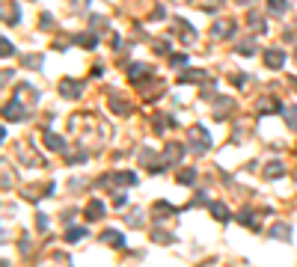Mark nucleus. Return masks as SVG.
Listing matches in <instances>:
<instances>
[{"label":"nucleus","mask_w":297,"mask_h":267,"mask_svg":"<svg viewBox=\"0 0 297 267\" xmlns=\"http://www.w3.org/2000/svg\"><path fill=\"white\" fill-rule=\"evenodd\" d=\"M175 33L184 39V45H193V42H196V30H193L184 18H178V21H175Z\"/></svg>","instance_id":"nucleus-5"},{"label":"nucleus","mask_w":297,"mask_h":267,"mask_svg":"<svg viewBox=\"0 0 297 267\" xmlns=\"http://www.w3.org/2000/svg\"><path fill=\"white\" fill-rule=\"evenodd\" d=\"M181 155H184V146L181 143H175V140H169L164 149V158H161V164L164 167H169V164H178L181 161Z\"/></svg>","instance_id":"nucleus-1"},{"label":"nucleus","mask_w":297,"mask_h":267,"mask_svg":"<svg viewBox=\"0 0 297 267\" xmlns=\"http://www.w3.org/2000/svg\"><path fill=\"white\" fill-rule=\"evenodd\" d=\"M152 240H158V243H172L169 232H155V234H152Z\"/></svg>","instance_id":"nucleus-28"},{"label":"nucleus","mask_w":297,"mask_h":267,"mask_svg":"<svg viewBox=\"0 0 297 267\" xmlns=\"http://www.w3.org/2000/svg\"><path fill=\"white\" fill-rule=\"evenodd\" d=\"M178 181H181V184H193V181H196V169H181V172H178Z\"/></svg>","instance_id":"nucleus-19"},{"label":"nucleus","mask_w":297,"mask_h":267,"mask_svg":"<svg viewBox=\"0 0 297 267\" xmlns=\"http://www.w3.org/2000/svg\"><path fill=\"white\" fill-rule=\"evenodd\" d=\"M169 63H172L175 68H178V66H187V57H184V54H172V57H169Z\"/></svg>","instance_id":"nucleus-27"},{"label":"nucleus","mask_w":297,"mask_h":267,"mask_svg":"<svg viewBox=\"0 0 297 267\" xmlns=\"http://www.w3.org/2000/svg\"><path fill=\"white\" fill-rule=\"evenodd\" d=\"M250 24H253V27H256L259 33H264V21L259 18V15H250Z\"/></svg>","instance_id":"nucleus-30"},{"label":"nucleus","mask_w":297,"mask_h":267,"mask_svg":"<svg viewBox=\"0 0 297 267\" xmlns=\"http://www.w3.org/2000/svg\"><path fill=\"white\" fill-rule=\"evenodd\" d=\"M77 42H80V48H95V36H92V33L77 36Z\"/></svg>","instance_id":"nucleus-23"},{"label":"nucleus","mask_w":297,"mask_h":267,"mask_svg":"<svg viewBox=\"0 0 297 267\" xmlns=\"http://www.w3.org/2000/svg\"><path fill=\"white\" fill-rule=\"evenodd\" d=\"M155 51H158V54H169V42H166V39H158V42H155Z\"/></svg>","instance_id":"nucleus-29"},{"label":"nucleus","mask_w":297,"mask_h":267,"mask_svg":"<svg viewBox=\"0 0 297 267\" xmlns=\"http://www.w3.org/2000/svg\"><path fill=\"white\" fill-rule=\"evenodd\" d=\"M45 146L48 149H54V152H66V143H63V137H57V134H45Z\"/></svg>","instance_id":"nucleus-12"},{"label":"nucleus","mask_w":297,"mask_h":267,"mask_svg":"<svg viewBox=\"0 0 297 267\" xmlns=\"http://www.w3.org/2000/svg\"><path fill=\"white\" fill-rule=\"evenodd\" d=\"M0 45H3V57H9V54H15V48H12V42H9V39H3Z\"/></svg>","instance_id":"nucleus-31"},{"label":"nucleus","mask_w":297,"mask_h":267,"mask_svg":"<svg viewBox=\"0 0 297 267\" xmlns=\"http://www.w3.org/2000/svg\"><path fill=\"white\" fill-rule=\"evenodd\" d=\"M128 77H131V83H143L152 77V68L143 66V63H134V66H128Z\"/></svg>","instance_id":"nucleus-4"},{"label":"nucleus","mask_w":297,"mask_h":267,"mask_svg":"<svg viewBox=\"0 0 297 267\" xmlns=\"http://www.w3.org/2000/svg\"><path fill=\"white\" fill-rule=\"evenodd\" d=\"M190 137H193V149H196V152H205V149H208V146H211V143H208V131H202V128H190Z\"/></svg>","instance_id":"nucleus-7"},{"label":"nucleus","mask_w":297,"mask_h":267,"mask_svg":"<svg viewBox=\"0 0 297 267\" xmlns=\"http://www.w3.org/2000/svg\"><path fill=\"white\" fill-rule=\"evenodd\" d=\"M152 211H155V217H158V220H164V217H169V214H172V205H169V202H158Z\"/></svg>","instance_id":"nucleus-14"},{"label":"nucleus","mask_w":297,"mask_h":267,"mask_svg":"<svg viewBox=\"0 0 297 267\" xmlns=\"http://www.w3.org/2000/svg\"><path fill=\"white\" fill-rule=\"evenodd\" d=\"M113 181H119V184L131 187V184H137V175H134V172H119V175H113Z\"/></svg>","instance_id":"nucleus-15"},{"label":"nucleus","mask_w":297,"mask_h":267,"mask_svg":"<svg viewBox=\"0 0 297 267\" xmlns=\"http://www.w3.org/2000/svg\"><path fill=\"white\" fill-rule=\"evenodd\" d=\"M107 104H110V110H113L116 116H131V101H125L119 92H110V95H107Z\"/></svg>","instance_id":"nucleus-2"},{"label":"nucleus","mask_w":297,"mask_h":267,"mask_svg":"<svg viewBox=\"0 0 297 267\" xmlns=\"http://www.w3.org/2000/svg\"><path fill=\"white\" fill-rule=\"evenodd\" d=\"M294 60H297V51H294Z\"/></svg>","instance_id":"nucleus-33"},{"label":"nucleus","mask_w":297,"mask_h":267,"mask_svg":"<svg viewBox=\"0 0 297 267\" xmlns=\"http://www.w3.org/2000/svg\"><path fill=\"white\" fill-rule=\"evenodd\" d=\"M238 54H241V57H253V54H256V45H253V42H244V45H238Z\"/></svg>","instance_id":"nucleus-22"},{"label":"nucleus","mask_w":297,"mask_h":267,"mask_svg":"<svg viewBox=\"0 0 297 267\" xmlns=\"http://www.w3.org/2000/svg\"><path fill=\"white\" fill-rule=\"evenodd\" d=\"M101 240H104V243H110V246H116V249H122V246H125V237H122V232H116V229H107V232L101 234Z\"/></svg>","instance_id":"nucleus-9"},{"label":"nucleus","mask_w":297,"mask_h":267,"mask_svg":"<svg viewBox=\"0 0 297 267\" xmlns=\"http://www.w3.org/2000/svg\"><path fill=\"white\" fill-rule=\"evenodd\" d=\"M264 63H267L270 68H279L282 63H285V54H282L279 48H270V51L264 54Z\"/></svg>","instance_id":"nucleus-10"},{"label":"nucleus","mask_w":297,"mask_h":267,"mask_svg":"<svg viewBox=\"0 0 297 267\" xmlns=\"http://www.w3.org/2000/svg\"><path fill=\"white\" fill-rule=\"evenodd\" d=\"M267 9H270L273 15H282V12L288 9V3H285V0H267Z\"/></svg>","instance_id":"nucleus-18"},{"label":"nucleus","mask_w":297,"mask_h":267,"mask_svg":"<svg viewBox=\"0 0 297 267\" xmlns=\"http://www.w3.org/2000/svg\"><path fill=\"white\" fill-rule=\"evenodd\" d=\"M202 77H205V71H184L178 77V83H190V80H202Z\"/></svg>","instance_id":"nucleus-20"},{"label":"nucleus","mask_w":297,"mask_h":267,"mask_svg":"<svg viewBox=\"0 0 297 267\" xmlns=\"http://www.w3.org/2000/svg\"><path fill=\"white\" fill-rule=\"evenodd\" d=\"M3 113H6V119H9V122H21V119H27V110H24V104H21L18 98L9 101Z\"/></svg>","instance_id":"nucleus-3"},{"label":"nucleus","mask_w":297,"mask_h":267,"mask_svg":"<svg viewBox=\"0 0 297 267\" xmlns=\"http://www.w3.org/2000/svg\"><path fill=\"white\" fill-rule=\"evenodd\" d=\"M128 223L131 226H143V214H128Z\"/></svg>","instance_id":"nucleus-32"},{"label":"nucleus","mask_w":297,"mask_h":267,"mask_svg":"<svg viewBox=\"0 0 297 267\" xmlns=\"http://www.w3.org/2000/svg\"><path fill=\"white\" fill-rule=\"evenodd\" d=\"M60 92H63L66 98H77V95L83 92V83H80V80H60Z\"/></svg>","instance_id":"nucleus-6"},{"label":"nucleus","mask_w":297,"mask_h":267,"mask_svg":"<svg viewBox=\"0 0 297 267\" xmlns=\"http://www.w3.org/2000/svg\"><path fill=\"white\" fill-rule=\"evenodd\" d=\"M211 214H214L217 220H229V211H226V205H220V202H211Z\"/></svg>","instance_id":"nucleus-17"},{"label":"nucleus","mask_w":297,"mask_h":267,"mask_svg":"<svg viewBox=\"0 0 297 267\" xmlns=\"http://www.w3.org/2000/svg\"><path fill=\"white\" fill-rule=\"evenodd\" d=\"M256 110H259V113H270V110H279V101H276V98H262Z\"/></svg>","instance_id":"nucleus-13"},{"label":"nucleus","mask_w":297,"mask_h":267,"mask_svg":"<svg viewBox=\"0 0 297 267\" xmlns=\"http://www.w3.org/2000/svg\"><path fill=\"white\" fill-rule=\"evenodd\" d=\"M285 122H288L291 128H297V107H288V110H285Z\"/></svg>","instance_id":"nucleus-26"},{"label":"nucleus","mask_w":297,"mask_h":267,"mask_svg":"<svg viewBox=\"0 0 297 267\" xmlns=\"http://www.w3.org/2000/svg\"><path fill=\"white\" fill-rule=\"evenodd\" d=\"M101 214H104V202L101 199H92L89 205H86V220L95 223V220H101Z\"/></svg>","instance_id":"nucleus-11"},{"label":"nucleus","mask_w":297,"mask_h":267,"mask_svg":"<svg viewBox=\"0 0 297 267\" xmlns=\"http://www.w3.org/2000/svg\"><path fill=\"white\" fill-rule=\"evenodd\" d=\"M264 175H267V178H279V175H282V167H279V164H270V167L264 169Z\"/></svg>","instance_id":"nucleus-25"},{"label":"nucleus","mask_w":297,"mask_h":267,"mask_svg":"<svg viewBox=\"0 0 297 267\" xmlns=\"http://www.w3.org/2000/svg\"><path fill=\"white\" fill-rule=\"evenodd\" d=\"M235 33V21H217L214 27H211V36L214 39H226V36Z\"/></svg>","instance_id":"nucleus-8"},{"label":"nucleus","mask_w":297,"mask_h":267,"mask_svg":"<svg viewBox=\"0 0 297 267\" xmlns=\"http://www.w3.org/2000/svg\"><path fill=\"white\" fill-rule=\"evenodd\" d=\"M270 234H276L279 240H285V237H288V226H285V223H279V226H273V229H270Z\"/></svg>","instance_id":"nucleus-24"},{"label":"nucleus","mask_w":297,"mask_h":267,"mask_svg":"<svg viewBox=\"0 0 297 267\" xmlns=\"http://www.w3.org/2000/svg\"><path fill=\"white\" fill-rule=\"evenodd\" d=\"M83 234H86V229H68V232H66V240H68V243H77Z\"/></svg>","instance_id":"nucleus-21"},{"label":"nucleus","mask_w":297,"mask_h":267,"mask_svg":"<svg viewBox=\"0 0 297 267\" xmlns=\"http://www.w3.org/2000/svg\"><path fill=\"white\" fill-rule=\"evenodd\" d=\"M229 110H232V101L220 98V101H217V110H214V119H226L223 113H229Z\"/></svg>","instance_id":"nucleus-16"}]
</instances>
